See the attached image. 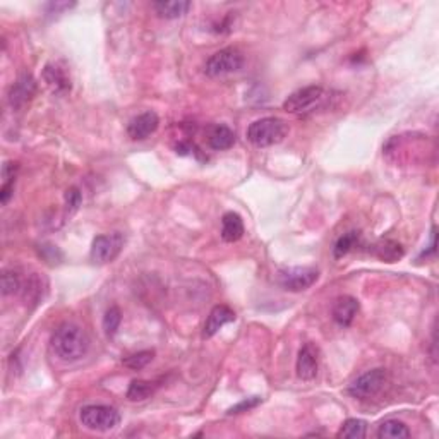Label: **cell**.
I'll return each instance as SVG.
<instances>
[{
	"instance_id": "cell-1",
	"label": "cell",
	"mask_w": 439,
	"mask_h": 439,
	"mask_svg": "<svg viewBox=\"0 0 439 439\" xmlns=\"http://www.w3.org/2000/svg\"><path fill=\"white\" fill-rule=\"evenodd\" d=\"M50 348L62 362H77L89 351V337L80 324L64 323L53 331Z\"/></svg>"
},
{
	"instance_id": "cell-2",
	"label": "cell",
	"mask_w": 439,
	"mask_h": 439,
	"mask_svg": "<svg viewBox=\"0 0 439 439\" xmlns=\"http://www.w3.org/2000/svg\"><path fill=\"white\" fill-rule=\"evenodd\" d=\"M288 134V126L285 120L278 119V117H264V119L254 120L251 126L247 127L249 141L258 148H268V146H274L285 139Z\"/></svg>"
},
{
	"instance_id": "cell-3",
	"label": "cell",
	"mask_w": 439,
	"mask_h": 439,
	"mask_svg": "<svg viewBox=\"0 0 439 439\" xmlns=\"http://www.w3.org/2000/svg\"><path fill=\"white\" fill-rule=\"evenodd\" d=\"M80 420L89 431L106 433L119 426V410L109 405H86L80 410Z\"/></svg>"
},
{
	"instance_id": "cell-4",
	"label": "cell",
	"mask_w": 439,
	"mask_h": 439,
	"mask_svg": "<svg viewBox=\"0 0 439 439\" xmlns=\"http://www.w3.org/2000/svg\"><path fill=\"white\" fill-rule=\"evenodd\" d=\"M244 66V55L239 48L228 46V48H221L218 52L213 53L208 60H206L205 73L209 77L225 76V74L237 73Z\"/></svg>"
},
{
	"instance_id": "cell-5",
	"label": "cell",
	"mask_w": 439,
	"mask_h": 439,
	"mask_svg": "<svg viewBox=\"0 0 439 439\" xmlns=\"http://www.w3.org/2000/svg\"><path fill=\"white\" fill-rule=\"evenodd\" d=\"M326 98V91L321 86H306L292 93L283 102V110L295 115H302L316 110Z\"/></svg>"
},
{
	"instance_id": "cell-6",
	"label": "cell",
	"mask_w": 439,
	"mask_h": 439,
	"mask_svg": "<svg viewBox=\"0 0 439 439\" xmlns=\"http://www.w3.org/2000/svg\"><path fill=\"white\" fill-rule=\"evenodd\" d=\"M124 235L119 232L98 235L91 244V261L96 264L112 263L124 249Z\"/></svg>"
},
{
	"instance_id": "cell-7",
	"label": "cell",
	"mask_w": 439,
	"mask_h": 439,
	"mask_svg": "<svg viewBox=\"0 0 439 439\" xmlns=\"http://www.w3.org/2000/svg\"><path fill=\"white\" fill-rule=\"evenodd\" d=\"M319 278V271L310 266L287 268L278 273V283L288 292H302L312 287Z\"/></svg>"
},
{
	"instance_id": "cell-8",
	"label": "cell",
	"mask_w": 439,
	"mask_h": 439,
	"mask_svg": "<svg viewBox=\"0 0 439 439\" xmlns=\"http://www.w3.org/2000/svg\"><path fill=\"white\" fill-rule=\"evenodd\" d=\"M384 383H386V371L384 369L367 371V373H364L362 376L357 377L351 386H348V393H351L353 398H359V400L373 398V396H376L381 390H383Z\"/></svg>"
},
{
	"instance_id": "cell-9",
	"label": "cell",
	"mask_w": 439,
	"mask_h": 439,
	"mask_svg": "<svg viewBox=\"0 0 439 439\" xmlns=\"http://www.w3.org/2000/svg\"><path fill=\"white\" fill-rule=\"evenodd\" d=\"M37 93V81L31 74H23V76L17 77L16 83L12 84L9 89V95H7V100H9V105L12 109H23L28 102L35 96Z\"/></svg>"
},
{
	"instance_id": "cell-10",
	"label": "cell",
	"mask_w": 439,
	"mask_h": 439,
	"mask_svg": "<svg viewBox=\"0 0 439 439\" xmlns=\"http://www.w3.org/2000/svg\"><path fill=\"white\" fill-rule=\"evenodd\" d=\"M319 367V348L314 344H304L297 355V376L302 381H312Z\"/></svg>"
},
{
	"instance_id": "cell-11",
	"label": "cell",
	"mask_w": 439,
	"mask_h": 439,
	"mask_svg": "<svg viewBox=\"0 0 439 439\" xmlns=\"http://www.w3.org/2000/svg\"><path fill=\"white\" fill-rule=\"evenodd\" d=\"M158 126V115L149 110V112H142L139 113V115H136L134 119H131L129 126H127V134H129V138L134 139V141H142V139L155 134Z\"/></svg>"
},
{
	"instance_id": "cell-12",
	"label": "cell",
	"mask_w": 439,
	"mask_h": 439,
	"mask_svg": "<svg viewBox=\"0 0 439 439\" xmlns=\"http://www.w3.org/2000/svg\"><path fill=\"white\" fill-rule=\"evenodd\" d=\"M44 80L48 84V88L53 93H57V95H67L71 91V88H73L69 73H67V69L60 62L46 64L44 71Z\"/></svg>"
},
{
	"instance_id": "cell-13",
	"label": "cell",
	"mask_w": 439,
	"mask_h": 439,
	"mask_svg": "<svg viewBox=\"0 0 439 439\" xmlns=\"http://www.w3.org/2000/svg\"><path fill=\"white\" fill-rule=\"evenodd\" d=\"M235 321V312L228 306H215L206 319L205 328H203V338H212L225 326V324Z\"/></svg>"
},
{
	"instance_id": "cell-14",
	"label": "cell",
	"mask_w": 439,
	"mask_h": 439,
	"mask_svg": "<svg viewBox=\"0 0 439 439\" xmlns=\"http://www.w3.org/2000/svg\"><path fill=\"white\" fill-rule=\"evenodd\" d=\"M360 304L355 297L351 295H344V297L338 299L333 306V319L335 323L340 324V326L347 328L351 326L355 319L357 312H359Z\"/></svg>"
},
{
	"instance_id": "cell-15",
	"label": "cell",
	"mask_w": 439,
	"mask_h": 439,
	"mask_svg": "<svg viewBox=\"0 0 439 439\" xmlns=\"http://www.w3.org/2000/svg\"><path fill=\"white\" fill-rule=\"evenodd\" d=\"M206 139H208V146L216 151H223V149H230L235 144V132L227 126H212L206 132Z\"/></svg>"
},
{
	"instance_id": "cell-16",
	"label": "cell",
	"mask_w": 439,
	"mask_h": 439,
	"mask_svg": "<svg viewBox=\"0 0 439 439\" xmlns=\"http://www.w3.org/2000/svg\"><path fill=\"white\" fill-rule=\"evenodd\" d=\"M244 235V221L234 212L225 213L221 218V239L225 242H237Z\"/></svg>"
},
{
	"instance_id": "cell-17",
	"label": "cell",
	"mask_w": 439,
	"mask_h": 439,
	"mask_svg": "<svg viewBox=\"0 0 439 439\" xmlns=\"http://www.w3.org/2000/svg\"><path fill=\"white\" fill-rule=\"evenodd\" d=\"M156 14L165 19H177V17L184 16L189 9L192 7L191 2L187 0H160V2L153 3Z\"/></svg>"
},
{
	"instance_id": "cell-18",
	"label": "cell",
	"mask_w": 439,
	"mask_h": 439,
	"mask_svg": "<svg viewBox=\"0 0 439 439\" xmlns=\"http://www.w3.org/2000/svg\"><path fill=\"white\" fill-rule=\"evenodd\" d=\"M377 438L381 439H402V438H410V431L409 427L405 426L400 420L390 419L384 420L383 424L377 429Z\"/></svg>"
},
{
	"instance_id": "cell-19",
	"label": "cell",
	"mask_w": 439,
	"mask_h": 439,
	"mask_svg": "<svg viewBox=\"0 0 439 439\" xmlns=\"http://www.w3.org/2000/svg\"><path fill=\"white\" fill-rule=\"evenodd\" d=\"M374 254L380 259H383V261L395 263L403 256V249L402 245L395 241H381L380 244L374 247Z\"/></svg>"
},
{
	"instance_id": "cell-20",
	"label": "cell",
	"mask_w": 439,
	"mask_h": 439,
	"mask_svg": "<svg viewBox=\"0 0 439 439\" xmlns=\"http://www.w3.org/2000/svg\"><path fill=\"white\" fill-rule=\"evenodd\" d=\"M156 390V383L144 380H134L131 383L129 390H127V398L131 402H142V400L149 398Z\"/></svg>"
},
{
	"instance_id": "cell-21",
	"label": "cell",
	"mask_w": 439,
	"mask_h": 439,
	"mask_svg": "<svg viewBox=\"0 0 439 439\" xmlns=\"http://www.w3.org/2000/svg\"><path fill=\"white\" fill-rule=\"evenodd\" d=\"M367 433V424L360 419H348L345 420V424L342 426V429L338 431V438L345 439H362L366 438Z\"/></svg>"
},
{
	"instance_id": "cell-22",
	"label": "cell",
	"mask_w": 439,
	"mask_h": 439,
	"mask_svg": "<svg viewBox=\"0 0 439 439\" xmlns=\"http://www.w3.org/2000/svg\"><path fill=\"white\" fill-rule=\"evenodd\" d=\"M120 323H122V312L117 306H112L110 309H106L105 316H103V330L109 338H113L119 331Z\"/></svg>"
},
{
	"instance_id": "cell-23",
	"label": "cell",
	"mask_w": 439,
	"mask_h": 439,
	"mask_svg": "<svg viewBox=\"0 0 439 439\" xmlns=\"http://www.w3.org/2000/svg\"><path fill=\"white\" fill-rule=\"evenodd\" d=\"M357 244H359V232H348V234L342 235L333 247L335 258H344Z\"/></svg>"
},
{
	"instance_id": "cell-24",
	"label": "cell",
	"mask_w": 439,
	"mask_h": 439,
	"mask_svg": "<svg viewBox=\"0 0 439 439\" xmlns=\"http://www.w3.org/2000/svg\"><path fill=\"white\" fill-rule=\"evenodd\" d=\"M19 290H23V280H21L19 273L12 270H6L2 273V294L3 295H14Z\"/></svg>"
},
{
	"instance_id": "cell-25",
	"label": "cell",
	"mask_w": 439,
	"mask_h": 439,
	"mask_svg": "<svg viewBox=\"0 0 439 439\" xmlns=\"http://www.w3.org/2000/svg\"><path fill=\"white\" fill-rule=\"evenodd\" d=\"M153 357H155V352L153 351L138 352V353H134V355L124 359V366L129 367V369H132V371H139V369H142V367L148 366V364L153 360Z\"/></svg>"
},
{
	"instance_id": "cell-26",
	"label": "cell",
	"mask_w": 439,
	"mask_h": 439,
	"mask_svg": "<svg viewBox=\"0 0 439 439\" xmlns=\"http://www.w3.org/2000/svg\"><path fill=\"white\" fill-rule=\"evenodd\" d=\"M41 281L44 278H40L38 274H33V277L28 280L26 285H23V292H24V299H30V301L38 302L41 299V292H44V287H41Z\"/></svg>"
},
{
	"instance_id": "cell-27",
	"label": "cell",
	"mask_w": 439,
	"mask_h": 439,
	"mask_svg": "<svg viewBox=\"0 0 439 439\" xmlns=\"http://www.w3.org/2000/svg\"><path fill=\"white\" fill-rule=\"evenodd\" d=\"M66 206H67V212L74 213L77 208L81 206L83 203V196H81V191L77 187H71L66 191Z\"/></svg>"
},
{
	"instance_id": "cell-28",
	"label": "cell",
	"mask_w": 439,
	"mask_h": 439,
	"mask_svg": "<svg viewBox=\"0 0 439 439\" xmlns=\"http://www.w3.org/2000/svg\"><path fill=\"white\" fill-rule=\"evenodd\" d=\"M263 402V398H259V396H251V398H245L242 400V402H239L237 405H234L232 409H228V415H234V413H242V412H247V410L254 409V407H258L259 403Z\"/></svg>"
},
{
	"instance_id": "cell-29",
	"label": "cell",
	"mask_w": 439,
	"mask_h": 439,
	"mask_svg": "<svg viewBox=\"0 0 439 439\" xmlns=\"http://www.w3.org/2000/svg\"><path fill=\"white\" fill-rule=\"evenodd\" d=\"M17 169H19V165L14 162H6L3 163V169H2V178H3V184H7V182H16V176H17Z\"/></svg>"
},
{
	"instance_id": "cell-30",
	"label": "cell",
	"mask_w": 439,
	"mask_h": 439,
	"mask_svg": "<svg viewBox=\"0 0 439 439\" xmlns=\"http://www.w3.org/2000/svg\"><path fill=\"white\" fill-rule=\"evenodd\" d=\"M73 6H74V3H67V2H52V3H48V6H46V12H48V14H59V12H62V10L71 9Z\"/></svg>"
}]
</instances>
